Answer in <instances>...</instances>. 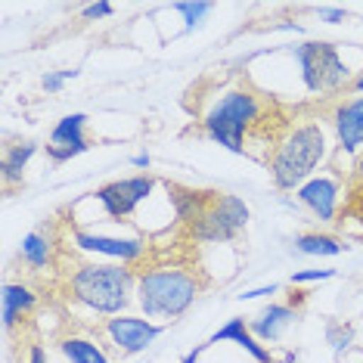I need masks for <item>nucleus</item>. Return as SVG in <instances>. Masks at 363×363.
I'll list each match as a JSON object with an SVG mask.
<instances>
[{
	"label": "nucleus",
	"instance_id": "obj_26",
	"mask_svg": "<svg viewBox=\"0 0 363 363\" xmlns=\"http://www.w3.org/2000/svg\"><path fill=\"white\" fill-rule=\"evenodd\" d=\"M320 19L329 22V26H335V22H345V10H338V6H323V10H320Z\"/></svg>",
	"mask_w": 363,
	"mask_h": 363
},
{
	"label": "nucleus",
	"instance_id": "obj_10",
	"mask_svg": "<svg viewBox=\"0 0 363 363\" xmlns=\"http://www.w3.org/2000/svg\"><path fill=\"white\" fill-rule=\"evenodd\" d=\"M87 115L84 112H72L60 118V125L53 128L50 140H47V155H50L53 162H69L75 159V155H84L90 146H87Z\"/></svg>",
	"mask_w": 363,
	"mask_h": 363
},
{
	"label": "nucleus",
	"instance_id": "obj_30",
	"mask_svg": "<svg viewBox=\"0 0 363 363\" xmlns=\"http://www.w3.org/2000/svg\"><path fill=\"white\" fill-rule=\"evenodd\" d=\"M354 90H360V94H363V72L357 75V81H354Z\"/></svg>",
	"mask_w": 363,
	"mask_h": 363
},
{
	"label": "nucleus",
	"instance_id": "obj_13",
	"mask_svg": "<svg viewBox=\"0 0 363 363\" xmlns=\"http://www.w3.org/2000/svg\"><path fill=\"white\" fill-rule=\"evenodd\" d=\"M333 125H335V137L342 143V150L357 152L363 146V96L338 106L333 115Z\"/></svg>",
	"mask_w": 363,
	"mask_h": 363
},
{
	"label": "nucleus",
	"instance_id": "obj_23",
	"mask_svg": "<svg viewBox=\"0 0 363 363\" xmlns=\"http://www.w3.org/2000/svg\"><path fill=\"white\" fill-rule=\"evenodd\" d=\"M335 270H295L289 283L292 286H301V283H320V279H333Z\"/></svg>",
	"mask_w": 363,
	"mask_h": 363
},
{
	"label": "nucleus",
	"instance_id": "obj_28",
	"mask_svg": "<svg viewBox=\"0 0 363 363\" xmlns=\"http://www.w3.org/2000/svg\"><path fill=\"white\" fill-rule=\"evenodd\" d=\"M205 348H208V342H205V345H196V348H193V351H189V354H186V357H184V360H180V363H196V360H199V357H202V351H205Z\"/></svg>",
	"mask_w": 363,
	"mask_h": 363
},
{
	"label": "nucleus",
	"instance_id": "obj_24",
	"mask_svg": "<svg viewBox=\"0 0 363 363\" xmlns=\"http://www.w3.org/2000/svg\"><path fill=\"white\" fill-rule=\"evenodd\" d=\"M112 13H115V6L106 4V0H100V4H87L84 10H81L84 19H106V16H112Z\"/></svg>",
	"mask_w": 363,
	"mask_h": 363
},
{
	"label": "nucleus",
	"instance_id": "obj_11",
	"mask_svg": "<svg viewBox=\"0 0 363 363\" xmlns=\"http://www.w3.org/2000/svg\"><path fill=\"white\" fill-rule=\"evenodd\" d=\"M295 320H298V311H295L292 304H274L270 301L267 308H261L249 320V329L258 342H279L283 333L295 323Z\"/></svg>",
	"mask_w": 363,
	"mask_h": 363
},
{
	"label": "nucleus",
	"instance_id": "obj_14",
	"mask_svg": "<svg viewBox=\"0 0 363 363\" xmlns=\"http://www.w3.org/2000/svg\"><path fill=\"white\" fill-rule=\"evenodd\" d=\"M218 342H233V345H239L249 357L255 360V363H274V357H270V351L264 348V345L258 342V338L252 335V329H249V323H245L242 317H233V320H227L224 326L218 329L211 338H208V345H218Z\"/></svg>",
	"mask_w": 363,
	"mask_h": 363
},
{
	"label": "nucleus",
	"instance_id": "obj_29",
	"mask_svg": "<svg viewBox=\"0 0 363 363\" xmlns=\"http://www.w3.org/2000/svg\"><path fill=\"white\" fill-rule=\"evenodd\" d=\"M150 155H146V152H140V155H134V162H130V164H134V168H150Z\"/></svg>",
	"mask_w": 363,
	"mask_h": 363
},
{
	"label": "nucleus",
	"instance_id": "obj_25",
	"mask_svg": "<svg viewBox=\"0 0 363 363\" xmlns=\"http://www.w3.org/2000/svg\"><path fill=\"white\" fill-rule=\"evenodd\" d=\"M277 289H279L277 283H270V286H261V289H245V292H239L236 298H239V301H249V298H261V295H274Z\"/></svg>",
	"mask_w": 363,
	"mask_h": 363
},
{
	"label": "nucleus",
	"instance_id": "obj_22",
	"mask_svg": "<svg viewBox=\"0 0 363 363\" xmlns=\"http://www.w3.org/2000/svg\"><path fill=\"white\" fill-rule=\"evenodd\" d=\"M72 78H78L75 69H72V72H50V75H44V81H40V84H44L47 94H60L62 84H65V81H72Z\"/></svg>",
	"mask_w": 363,
	"mask_h": 363
},
{
	"label": "nucleus",
	"instance_id": "obj_12",
	"mask_svg": "<svg viewBox=\"0 0 363 363\" xmlns=\"http://www.w3.org/2000/svg\"><path fill=\"white\" fill-rule=\"evenodd\" d=\"M298 199L313 218L320 220H333L335 218V205H338V184L333 177H311L308 184L298 189Z\"/></svg>",
	"mask_w": 363,
	"mask_h": 363
},
{
	"label": "nucleus",
	"instance_id": "obj_2",
	"mask_svg": "<svg viewBox=\"0 0 363 363\" xmlns=\"http://www.w3.org/2000/svg\"><path fill=\"white\" fill-rule=\"evenodd\" d=\"M196 295H199L196 277L180 267L146 270V274L137 279V304L143 308L146 317L174 320L189 311Z\"/></svg>",
	"mask_w": 363,
	"mask_h": 363
},
{
	"label": "nucleus",
	"instance_id": "obj_27",
	"mask_svg": "<svg viewBox=\"0 0 363 363\" xmlns=\"http://www.w3.org/2000/svg\"><path fill=\"white\" fill-rule=\"evenodd\" d=\"M28 363H47V354H44L40 345H31L28 348Z\"/></svg>",
	"mask_w": 363,
	"mask_h": 363
},
{
	"label": "nucleus",
	"instance_id": "obj_20",
	"mask_svg": "<svg viewBox=\"0 0 363 363\" xmlns=\"http://www.w3.org/2000/svg\"><path fill=\"white\" fill-rule=\"evenodd\" d=\"M295 252L301 255H313V258H335L345 252V245L335 236H323V233H301L295 239Z\"/></svg>",
	"mask_w": 363,
	"mask_h": 363
},
{
	"label": "nucleus",
	"instance_id": "obj_4",
	"mask_svg": "<svg viewBox=\"0 0 363 363\" xmlns=\"http://www.w3.org/2000/svg\"><path fill=\"white\" fill-rule=\"evenodd\" d=\"M261 115L258 96L249 90H230L218 103L211 106V112L205 115V134L214 143L227 146L230 152L242 155L245 152V130H249Z\"/></svg>",
	"mask_w": 363,
	"mask_h": 363
},
{
	"label": "nucleus",
	"instance_id": "obj_19",
	"mask_svg": "<svg viewBox=\"0 0 363 363\" xmlns=\"http://www.w3.org/2000/svg\"><path fill=\"white\" fill-rule=\"evenodd\" d=\"M38 152V143H31V140H26V143H16V146H6L4 152V180L6 184H13V180H22V171H26V164L31 162V155Z\"/></svg>",
	"mask_w": 363,
	"mask_h": 363
},
{
	"label": "nucleus",
	"instance_id": "obj_8",
	"mask_svg": "<svg viewBox=\"0 0 363 363\" xmlns=\"http://www.w3.org/2000/svg\"><path fill=\"white\" fill-rule=\"evenodd\" d=\"M106 335L112 338V345L125 354H140L146 351L155 338L162 335V326L150 323L143 317H130V313H118V317L106 320Z\"/></svg>",
	"mask_w": 363,
	"mask_h": 363
},
{
	"label": "nucleus",
	"instance_id": "obj_3",
	"mask_svg": "<svg viewBox=\"0 0 363 363\" xmlns=\"http://www.w3.org/2000/svg\"><path fill=\"white\" fill-rule=\"evenodd\" d=\"M326 152V137L320 125H301L277 146L270 174L279 189H301Z\"/></svg>",
	"mask_w": 363,
	"mask_h": 363
},
{
	"label": "nucleus",
	"instance_id": "obj_1",
	"mask_svg": "<svg viewBox=\"0 0 363 363\" xmlns=\"http://www.w3.org/2000/svg\"><path fill=\"white\" fill-rule=\"evenodd\" d=\"M75 301L87 304L103 317H118L130 304V286L134 274L121 264H84L69 279Z\"/></svg>",
	"mask_w": 363,
	"mask_h": 363
},
{
	"label": "nucleus",
	"instance_id": "obj_5",
	"mask_svg": "<svg viewBox=\"0 0 363 363\" xmlns=\"http://www.w3.org/2000/svg\"><path fill=\"white\" fill-rule=\"evenodd\" d=\"M292 56L301 69V81L311 94H338L348 84V65L333 44L326 40H308V44H295Z\"/></svg>",
	"mask_w": 363,
	"mask_h": 363
},
{
	"label": "nucleus",
	"instance_id": "obj_7",
	"mask_svg": "<svg viewBox=\"0 0 363 363\" xmlns=\"http://www.w3.org/2000/svg\"><path fill=\"white\" fill-rule=\"evenodd\" d=\"M155 189V177L150 174H137V177H121L112 180V184L100 186L94 193V199L103 205V211L115 220H125L137 211L140 202H146Z\"/></svg>",
	"mask_w": 363,
	"mask_h": 363
},
{
	"label": "nucleus",
	"instance_id": "obj_31",
	"mask_svg": "<svg viewBox=\"0 0 363 363\" xmlns=\"http://www.w3.org/2000/svg\"><path fill=\"white\" fill-rule=\"evenodd\" d=\"M360 168H363V159H360Z\"/></svg>",
	"mask_w": 363,
	"mask_h": 363
},
{
	"label": "nucleus",
	"instance_id": "obj_6",
	"mask_svg": "<svg viewBox=\"0 0 363 363\" xmlns=\"http://www.w3.org/2000/svg\"><path fill=\"white\" fill-rule=\"evenodd\" d=\"M245 224H249V205L239 196L214 193L208 208L189 224V233L199 242H230Z\"/></svg>",
	"mask_w": 363,
	"mask_h": 363
},
{
	"label": "nucleus",
	"instance_id": "obj_17",
	"mask_svg": "<svg viewBox=\"0 0 363 363\" xmlns=\"http://www.w3.org/2000/svg\"><path fill=\"white\" fill-rule=\"evenodd\" d=\"M19 255L26 258L28 267H47L53 258V239L47 233H40V230H31V233L22 236Z\"/></svg>",
	"mask_w": 363,
	"mask_h": 363
},
{
	"label": "nucleus",
	"instance_id": "obj_21",
	"mask_svg": "<svg viewBox=\"0 0 363 363\" xmlns=\"http://www.w3.org/2000/svg\"><path fill=\"white\" fill-rule=\"evenodd\" d=\"M174 10L184 16V26L186 31H196L202 26V19L211 13V4H205V0H196V4H174Z\"/></svg>",
	"mask_w": 363,
	"mask_h": 363
},
{
	"label": "nucleus",
	"instance_id": "obj_9",
	"mask_svg": "<svg viewBox=\"0 0 363 363\" xmlns=\"http://www.w3.org/2000/svg\"><path fill=\"white\" fill-rule=\"evenodd\" d=\"M75 245L81 252H90V255H106V258H112V261H121V264H128V261H137V258H143V252H146V239L143 236H103V233H87V230H75Z\"/></svg>",
	"mask_w": 363,
	"mask_h": 363
},
{
	"label": "nucleus",
	"instance_id": "obj_16",
	"mask_svg": "<svg viewBox=\"0 0 363 363\" xmlns=\"http://www.w3.org/2000/svg\"><path fill=\"white\" fill-rule=\"evenodd\" d=\"M168 193H171V202H174L177 220H186V224H193L214 199V193H196V189H184V186H168Z\"/></svg>",
	"mask_w": 363,
	"mask_h": 363
},
{
	"label": "nucleus",
	"instance_id": "obj_18",
	"mask_svg": "<svg viewBox=\"0 0 363 363\" xmlns=\"http://www.w3.org/2000/svg\"><path fill=\"white\" fill-rule=\"evenodd\" d=\"M60 351H62V357L69 363H109L106 351L96 342H90V338H78V335L62 338Z\"/></svg>",
	"mask_w": 363,
	"mask_h": 363
},
{
	"label": "nucleus",
	"instance_id": "obj_15",
	"mask_svg": "<svg viewBox=\"0 0 363 363\" xmlns=\"http://www.w3.org/2000/svg\"><path fill=\"white\" fill-rule=\"evenodd\" d=\"M35 292H31L28 286L22 283H6L4 286V295H0V304H4V326L10 329L16 326V320L26 317V313H31V308H35Z\"/></svg>",
	"mask_w": 363,
	"mask_h": 363
}]
</instances>
